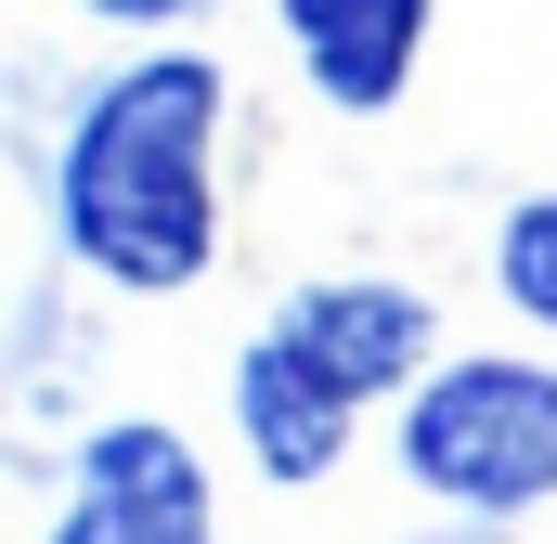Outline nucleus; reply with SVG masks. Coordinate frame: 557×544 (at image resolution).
<instances>
[{"instance_id":"obj_1","label":"nucleus","mask_w":557,"mask_h":544,"mask_svg":"<svg viewBox=\"0 0 557 544\" xmlns=\"http://www.w3.org/2000/svg\"><path fill=\"white\" fill-rule=\"evenodd\" d=\"M221 118L234 78L208 52H131L117 78H91L52 156L65 260L131 298H182L221 260Z\"/></svg>"},{"instance_id":"obj_2","label":"nucleus","mask_w":557,"mask_h":544,"mask_svg":"<svg viewBox=\"0 0 557 544\" xmlns=\"http://www.w3.org/2000/svg\"><path fill=\"white\" fill-rule=\"evenodd\" d=\"M403 480L467 506V519H519V506H557V363H519V350H467L441 363L403 428H389Z\"/></svg>"},{"instance_id":"obj_3","label":"nucleus","mask_w":557,"mask_h":544,"mask_svg":"<svg viewBox=\"0 0 557 544\" xmlns=\"http://www.w3.org/2000/svg\"><path fill=\"white\" fill-rule=\"evenodd\" d=\"M285 363L311 376V390H337V403H416L428 376H441V311H428L416 285H389V272H324V285H298L273 324Z\"/></svg>"},{"instance_id":"obj_4","label":"nucleus","mask_w":557,"mask_h":544,"mask_svg":"<svg viewBox=\"0 0 557 544\" xmlns=\"http://www.w3.org/2000/svg\"><path fill=\"white\" fill-rule=\"evenodd\" d=\"M52 544H208V454L156 415L91 428L65 506H52Z\"/></svg>"},{"instance_id":"obj_5","label":"nucleus","mask_w":557,"mask_h":544,"mask_svg":"<svg viewBox=\"0 0 557 544\" xmlns=\"http://www.w3.org/2000/svg\"><path fill=\"white\" fill-rule=\"evenodd\" d=\"M428 13H441V0H273L285 52H298V65H311V91H324V104H350V118H376V104L416 78Z\"/></svg>"},{"instance_id":"obj_6","label":"nucleus","mask_w":557,"mask_h":544,"mask_svg":"<svg viewBox=\"0 0 557 544\" xmlns=\"http://www.w3.org/2000/svg\"><path fill=\"white\" fill-rule=\"evenodd\" d=\"M234 441L260 454V480L298 493V480H324V467L350 454V403H337V390H311L273 337H247V350H234Z\"/></svg>"},{"instance_id":"obj_7","label":"nucleus","mask_w":557,"mask_h":544,"mask_svg":"<svg viewBox=\"0 0 557 544\" xmlns=\"http://www.w3.org/2000/svg\"><path fill=\"white\" fill-rule=\"evenodd\" d=\"M493 285H506L519 324H545V337H557V195L506 208V234H493Z\"/></svg>"},{"instance_id":"obj_8","label":"nucleus","mask_w":557,"mask_h":544,"mask_svg":"<svg viewBox=\"0 0 557 544\" xmlns=\"http://www.w3.org/2000/svg\"><path fill=\"white\" fill-rule=\"evenodd\" d=\"M78 13H104V26H195L208 0H78Z\"/></svg>"}]
</instances>
